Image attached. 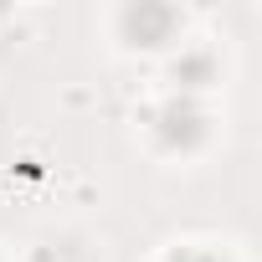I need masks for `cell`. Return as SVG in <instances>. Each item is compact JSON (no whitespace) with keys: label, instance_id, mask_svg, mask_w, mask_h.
<instances>
[{"label":"cell","instance_id":"3957f363","mask_svg":"<svg viewBox=\"0 0 262 262\" xmlns=\"http://www.w3.org/2000/svg\"><path fill=\"white\" fill-rule=\"evenodd\" d=\"M175 82H180V93H201L206 82H216V57L211 52H185L180 62H175Z\"/></svg>","mask_w":262,"mask_h":262},{"label":"cell","instance_id":"6da1fadb","mask_svg":"<svg viewBox=\"0 0 262 262\" xmlns=\"http://www.w3.org/2000/svg\"><path fill=\"white\" fill-rule=\"evenodd\" d=\"M155 134H160L165 149H195V144L211 134V118H206V108H201L190 93H175V98L155 113Z\"/></svg>","mask_w":262,"mask_h":262},{"label":"cell","instance_id":"277c9868","mask_svg":"<svg viewBox=\"0 0 262 262\" xmlns=\"http://www.w3.org/2000/svg\"><path fill=\"white\" fill-rule=\"evenodd\" d=\"M170 262H226V257H216V252H180V257H170Z\"/></svg>","mask_w":262,"mask_h":262},{"label":"cell","instance_id":"7a4b0ae2","mask_svg":"<svg viewBox=\"0 0 262 262\" xmlns=\"http://www.w3.org/2000/svg\"><path fill=\"white\" fill-rule=\"evenodd\" d=\"M123 31H128L134 47H165L180 31V11H170V6H128L123 11Z\"/></svg>","mask_w":262,"mask_h":262}]
</instances>
